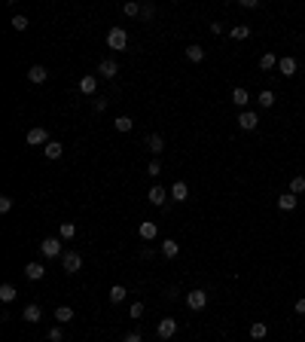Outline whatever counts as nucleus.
Segmentation results:
<instances>
[{
  "instance_id": "nucleus-1",
  "label": "nucleus",
  "mask_w": 305,
  "mask_h": 342,
  "mask_svg": "<svg viewBox=\"0 0 305 342\" xmlns=\"http://www.w3.org/2000/svg\"><path fill=\"white\" fill-rule=\"evenodd\" d=\"M107 46H110V49H116V52L128 49V34L122 31V28H113V31L107 34Z\"/></svg>"
},
{
  "instance_id": "nucleus-2",
  "label": "nucleus",
  "mask_w": 305,
  "mask_h": 342,
  "mask_svg": "<svg viewBox=\"0 0 305 342\" xmlns=\"http://www.w3.org/2000/svg\"><path fill=\"white\" fill-rule=\"evenodd\" d=\"M61 266H64V272H67V275H76V272L83 269V257L76 254V250H67V254L61 257Z\"/></svg>"
},
{
  "instance_id": "nucleus-3",
  "label": "nucleus",
  "mask_w": 305,
  "mask_h": 342,
  "mask_svg": "<svg viewBox=\"0 0 305 342\" xmlns=\"http://www.w3.org/2000/svg\"><path fill=\"white\" fill-rule=\"evenodd\" d=\"M40 250H43V257H49V260H55V257H64V254H61V238H43Z\"/></svg>"
},
{
  "instance_id": "nucleus-4",
  "label": "nucleus",
  "mask_w": 305,
  "mask_h": 342,
  "mask_svg": "<svg viewBox=\"0 0 305 342\" xmlns=\"http://www.w3.org/2000/svg\"><path fill=\"white\" fill-rule=\"evenodd\" d=\"M186 305H189L193 312H201V309L208 305V293H205V290H189V293H186Z\"/></svg>"
},
{
  "instance_id": "nucleus-5",
  "label": "nucleus",
  "mask_w": 305,
  "mask_h": 342,
  "mask_svg": "<svg viewBox=\"0 0 305 342\" xmlns=\"http://www.w3.org/2000/svg\"><path fill=\"white\" fill-rule=\"evenodd\" d=\"M174 333H177V321H174V318H162L159 327H156V336L165 342V339H171Z\"/></svg>"
},
{
  "instance_id": "nucleus-6",
  "label": "nucleus",
  "mask_w": 305,
  "mask_h": 342,
  "mask_svg": "<svg viewBox=\"0 0 305 342\" xmlns=\"http://www.w3.org/2000/svg\"><path fill=\"white\" fill-rule=\"evenodd\" d=\"M256 122H259V116H256L253 110H241V113H238V129L253 132V129H256Z\"/></svg>"
},
{
  "instance_id": "nucleus-7",
  "label": "nucleus",
  "mask_w": 305,
  "mask_h": 342,
  "mask_svg": "<svg viewBox=\"0 0 305 342\" xmlns=\"http://www.w3.org/2000/svg\"><path fill=\"white\" fill-rule=\"evenodd\" d=\"M28 144H31V147H40V144L46 147V144H49V132H46V129H31V132H28Z\"/></svg>"
},
{
  "instance_id": "nucleus-8",
  "label": "nucleus",
  "mask_w": 305,
  "mask_h": 342,
  "mask_svg": "<svg viewBox=\"0 0 305 342\" xmlns=\"http://www.w3.org/2000/svg\"><path fill=\"white\" fill-rule=\"evenodd\" d=\"M98 74H101V76H107V79H116V74H119V64L113 61V58H104V61L98 64Z\"/></svg>"
},
{
  "instance_id": "nucleus-9",
  "label": "nucleus",
  "mask_w": 305,
  "mask_h": 342,
  "mask_svg": "<svg viewBox=\"0 0 305 342\" xmlns=\"http://www.w3.org/2000/svg\"><path fill=\"white\" fill-rule=\"evenodd\" d=\"M28 79H31L34 86H40V83H46V79H49V71L43 64H34L31 71H28Z\"/></svg>"
},
{
  "instance_id": "nucleus-10",
  "label": "nucleus",
  "mask_w": 305,
  "mask_h": 342,
  "mask_svg": "<svg viewBox=\"0 0 305 342\" xmlns=\"http://www.w3.org/2000/svg\"><path fill=\"white\" fill-rule=\"evenodd\" d=\"M278 71L284 76H296V58L293 55H284V58H278Z\"/></svg>"
},
{
  "instance_id": "nucleus-11",
  "label": "nucleus",
  "mask_w": 305,
  "mask_h": 342,
  "mask_svg": "<svg viewBox=\"0 0 305 342\" xmlns=\"http://www.w3.org/2000/svg\"><path fill=\"white\" fill-rule=\"evenodd\" d=\"M21 318H25L28 324H37L40 318H43V309H40L37 303H28V305H25V312H21Z\"/></svg>"
},
{
  "instance_id": "nucleus-12",
  "label": "nucleus",
  "mask_w": 305,
  "mask_h": 342,
  "mask_svg": "<svg viewBox=\"0 0 305 342\" xmlns=\"http://www.w3.org/2000/svg\"><path fill=\"white\" fill-rule=\"evenodd\" d=\"M156 235H159V226H156L153 220H141V238L144 242H153Z\"/></svg>"
},
{
  "instance_id": "nucleus-13",
  "label": "nucleus",
  "mask_w": 305,
  "mask_h": 342,
  "mask_svg": "<svg viewBox=\"0 0 305 342\" xmlns=\"http://www.w3.org/2000/svg\"><path fill=\"white\" fill-rule=\"evenodd\" d=\"M80 92H83V95H95V92H98V76L86 74V76L80 79Z\"/></svg>"
},
{
  "instance_id": "nucleus-14",
  "label": "nucleus",
  "mask_w": 305,
  "mask_h": 342,
  "mask_svg": "<svg viewBox=\"0 0 305 342\" xmlns=\"http://www.w3.org/2000/svg\"><path fill=\"white\" fill-rule=\"evenodd\" d=\"M165 196H168V192H165L162 187H150V192H146V199H150L153 205H159V208H162V205L168 208V199H165Z\"/></svg>"
},
{
  "instance_id": "nucleus-15",
  "label": "nucleus",
  "mask_w": 305,
  "mask_h": 342,
  "mask_svg": "<svg viewBox=\"0 0 305 342\" xmlns=\"http://www.w3.org/2000/svg\"><path fill=\"white\" fill-rule=\"evenodd\" d=\"M146 147H150V153H153V156H162V153H165V141H162V134H150V138H146Z\"/></svg>"
},
{
  "instance_id": "nucleus-16",
  "label": "nucleus",
  "mask_w": 305,
  "mask_h": 342,
  "mask_svg": "<svg viewBox=\"0 0 305 342\" xmlns=\"http://www.w3.org/2000/svg\"><path fill=\"white\" fill-rule=\"evenodd\" d=\"M25 275H28L31 281H40L43 275H46V266H43V263H28V266H25Z\"/></svg>"
},
{
  "instance_id": "nucleus-17",
  "label": "nucleus",
  "mask_w": 305,
  "mask_h": 342,
  "mask_svg": "<svg viewBox=\"0 0 305 342\" xmlns=\"http://www.w3.org/2000/svg\"><path fill=\"white\" fill-rule=\"evenodd\" d=\"M171 199H174V202H186V199H189V187L183 184V180H177V184L171 187Z\"/></svg>"
},
{
  "instance_id": "nucleus-18",
  "label": "nucleus",
  "mask_w": 305,
  "mask_h": 342,
  "mask_svg": "<svg viewBox=\"0 0 305 342\" xmlns=\"http://www.w3.org/2000/svg\"><path fill=\"white\" fill-rule=\"evenodd\" d=\"M296 196H293V192H284V196H278V208L281 211H296Z\"/></svg>"
},
{
  "instance_id": "nucleus-19",
  "label": "nucleus",
  "mask_w": 305,
  "mask_h": 342,
  "mask_svg": "<svg viewBox=\"0 0 305 342\" xmlns=\"http://www.w3.org/2000/svg\"><path fill=\"white\" fill-rule=\"evenodd\" d=\"M162 254H165V260H174L180 254V245L174 242V238H165V242H162Z\"/></svg>"
},
{
  "instance_id": "nucleus-20",
  "label": "nucleus",
  "mask_w": 305,
  "mask_h": 342,
  "mask_svg": "<svg viewBox=\"0 0 305 342\" xmlns=\"http://www.w3.org/2000/svg\"><path fill=\"white\" fill-rule=\"evenodd\" d=\"M55 321H58V324H71L73 321V309H71V305H58V309H55Z\"/></svg>"
},
{
  "instance_id": "nucleus-21",
  "label": "nucleus",
  "mask_w": 305,
  "mask_h": 342,
  "mask_svg": "<svg viewBox=\"0 0 305 342\" xmlns=\"http://www.w3.org/2000/svg\"><path fill=\"white\" fill-rule=\"evenodd\" d=\"M43 153H46V159H61V153H64V147H61L58 141H49L46 147H43Z\"/></svg>"
},
{
  "instance_id": "nucleus-22",
  "label": "nucleus",
  "mask_w": 305,
  "mask_h": 342,
  "mask_svg": "<svg viewBox=\"0 0 305 342\" xmlns=\"http://www.w3.org/2000/svg\"><path fill=\"white\" fill-rule=\"evenodd\" d=\"M107 296H110V303H113V305H116V303H122V300H126V296H128V290H126V287H122V284H113V287H110V293H107Z\"/></svg>"
},
{
  "instance_id": "nucleus-23",
  "label": "nucleus",
  "mask_w": 305,
  "mask_h": 342,
  "mask_svg": "<svg viewBox=\"0 0 305 342\" xmlns=\"http://www.w3.org/2000/svg\"><path fill=\"white\" fill-rule=\"evenodd\" d=\"M232 101H235V107H244L247 101H251V95H247V89L235 86V89H232Z\"/></svg>"
},
{
  "instance_id": "nucleus-24",
  "label": "nucleus",
  "mask_w": 305,
  "mask_h": 342,
  "mask_svg": "<svg viewBox=\"0 0 305 342\" xmlns=\"http://www.w3.org/2000/svg\"><path fill=\"white\" fill-rule=\"evenodd\" d=\"M259 67H263V71H275V67H278V55L263 52V58H259Z\"/></svg>"
},
{
  "instance_id": "nucleus-25",
  "label": "nucleus",
  "mask_w": 305,
  "mask_h": 342,
  "mask_svg": "<svg viewBox=\"0 0 305 342\" xmlns=\"http://www.w3.org/2000/svg\"><path fill=\"white\" fill-rule=\"evenodd\" d=\"M186 58L193 61V64H201V61H205V49H201V46H189L186 49Z\"/></svg>"
},
{
  "instance_id": "nucleus-26",
  "label": "nucleus",
  "mask_w": 305,
  "mask_h": 342,
  "mask_svg": "<svg viewBox=\"0 0 305 342\" xmlns=\"http://www.w3.org/2000/svg\"><path fill=\"white\" fill-rule=\"evenodd\" d=\"M58 235H61V238H64V242H71V238H73V235H76V226H73V223H71V220H64V223H61V226H58Z\"/></svg>"
},
{
  "instance_id": "nucleus-27",
  "label": "nucleus",
  "mask_w": 305,
  "mask_h": 342,
  "mask_svg": "<svg viewBox=\"0 0 305 342\" xmlns=\"http://www.w3.org/2000/svg\"><path fill=\"white\" fill-rule=\"evenodd\" d=\"M16 296H18V290L13 287V284H0V300L3 303H13Z\"/></svg>"
},
{
  "instance_id": "nucleus-28",
  "label": "nucleus",
  "mask_w": 305,
  "mask_h": 342,
  "mask_svg": "<svg viewBox=\"0 0 305 342\" xmlns=\"http://www.w3.org/2000/svg\"><path fill=\"white\" fill-rule=\"evenodd\" d=\"M229 37H232V40H247V37H251V28H247V25H235V28L229 31Z\"/></svg>"
},
{
  "instance_id": "nucleus-29",
  "label": "nucleus",
  "mask_w": 305,
  "mask_h": 342,
  "mask_svg": "<svg viewBox=\"0 0 305 342\" xmlns=\"http://www.w3.org/2000/svg\"><path fill=\"white\" fill-rule=\"evenodd\" d=\"M251 336H253V339H266V336H269V327H266L263 321L251 324Z\"/></svg>"
},
{
  "instance_id": "nucleus-30",
  "label": "nucleus",
  "mask_w": 305,
  "mask_h": 342,
  "mask_svg": "<svg viewBox=\"0 0 305 342\" xmlns=\"http://www.w3.org/2000/svg\"><path fill=\"white\" fill-rule=\"evenodd\" d=\"M290 192H293V196H299V192H305V177H302V174H296V177L290 180Z\"/></svg>"
},
{
  "instance_id": "nucleus-31",
  "label": "nucleus",
  "mask_w": 305,
  "mask_h": 342,
  "mask_svg": "<svg viewBox=\"0 0 305 342\" xmlns=\"http://www.w3.org/2000/svg\"><path fill=\"white\" fill-rule=\"evenodd\" d=\"M113 125H116V132H131V116H116V122H113Z\"/></svg>"
},
{
  "instance_id": "nucleus-32",
  "label": "nucleus",
  "mask_w": 305,
  "mask_h": 342,
  "mask_svg": "<svg viewBox=\"0 0 305 342\" xmlns=\"http://www.w3.org/2000/svg\"><path fill=\"white\" fill-rule=\"evenodd\" d=\"M256 101H259V104H263V107H272V104H275V92H269V89H263Z\"/></svg>"
},
{
  "instance_id": "nucleus-33",
  "label": "nucleus",
  "mask_w": 305,
  "mask_h": 342,
  "mask_svg": "<svg viewBox=\"0 0 305 342\" xmlns=\"http://www.w3.org/2000/svg\"><path fill=\"white\" fill-rule=\"evenodd\" d=\"M141 3H134V0H128V3H122V13H126V16H141Z\"/></svg>"
},
{
  "instance_id": "nucleus-34",
  "label": "nucleus",
  "mask_w": 305,
  "mask_h": 342,
  "mask_svg": "<svg viewBox=\"0 0 305 342\" xmlns=\"http://www.w3.org/2000/svg\"><path fill=\"white\" fill-rule=\"evenodd\" d=\"M146 174H150V177H159L162 174V162H159V159H153V162L146 165Z\"/></svg>"
},
{
  "instance_id": "nucleus-35",
  "label": "nucleus",
  "mask_w": 305,
  "mask_h": 342,
  "mask_svg": "<svg viewBox=\"0 0 305 342\" xmlns=\"http://www.w3.org/2000/svg\"><path fill=\"white\" fill-rule=\"evenodd\" d=\"M13 28L21 34V31H28V19L25 16H13Z\"/></svg>"
},
{
  "instance_id": "nucleus-36",
  "label": "nucleus",
  "mask_w": 305,
  "mask_h": 342,
  "mask_svg": "<svg viewBox=\"0 0 305 342\" xmlns=\"http://www.w3.org/2000/svg\"><path fill=\"white\" fill-rule=\"evenodd\" d=\"M13 211V196H0V214H9Z\"/></svg>"
},
{
  "instance_id": "nucleus-37",
  "label": "nucleus",
  "mask_w": 305,
  "mask_h": 342,
  "mask_svg": "<svg viewBox=\"0 0 305 342\" xmlns=\"http://www.w3.org/2000/svg\"><path fill=\"white\" fill-rule=\"evenodd\" d=\"M46 339H49V342H61V339H64V333H61V327H52V330H49V333H46Z\"/></svg>"
},
{
  "instance_id": "nucleus-38",
  "label": "nucleus",
  "mask_w": 305,
  "mask_h": 342,
  "mask_svg": "<svg viewBox=\"0 0 305 342\" xmlns=\"http://www.w3.org/2000/svg\"><path fill=\"white\" fill-rule=\"evenodd\" d=\"M153 16H156V9H153V6H150V3H146V6H144V9H141V19H146V21H150V19H153Z\"/></svg>"
},
{
  "instance_id": "nucleus-39",
  "label": "nucleus",
  "mask_w": 305,
  "mask_h": 342,
  "mask_svg": "<svg viewBox=\"0 0 305 342\" xmlns=\"http://www.w3.org/2000/svg\"><path fill=\"white\" fill-rule=\"evenodd\" d=\"M144 315V303H134L131 305V318H141Z\"/></svg>"
},
{
  "instance_id": "nucleus-40",
  "label": "nucleus",
  "mask_w": 305,
  "mask_h": 342,
  "mask_svg": "<svg viewBox=\"0 0 305 342\" xmlns=\"http://www.w3.org/2000/svg\"><path fill=\"white\" fill-rule=\"evenodd\" d=\"M95 110H98V113L107 110V98H95Z\"/></svg>"
},
{
  "instance_id": "nucleus-41",
  "label": "nucleus",
  "mask_w": 305,
  "mask_h": 342,
  "mask_svg": "<svg viewBox=\"0 0 305 342\" xmlns=\"http://www.w3.org/2000/svg\"><path fill=\"white\" fill-rule=\"evenodd\" d=\"M296 315H305V296H302V300H296Z\"/></svg>"
},
{
  "instance_id": "nucleus-42",
  "label": "nucleus",
  "mask_w": 305,
  "mask_h": 342,
  "mask_svg": "<svg viewBox=\"0 0 305 342\" xmlns=\"http://www.w3.org/2000/svg\"><path fill=\"white\" fill-rule=\"evenodd\" d=\"M122 342H144V339H141V333H128L126 339H122Z\"/></svg>"
},
{
  "instance_id": "nucleus-43",
  "label": "nucleus",
  "mask_w": 305,
  "mask_h": 342,
  "mask_svg": "<svg viewBox=\"0 0 305 342\" xmlns=\"http://www.w3.org/2000/svg\"><path fill=\"white\" fill-rule=\"evenodd\" d=\"M211 34H214V37H217V34H223V25H220V21H214V25H211Z\"/></svg>"
},
{
  "instance_id": "nucleus-44",
  "label": "nucleus",
  "mask_w": 305,
  "mask_h": 342,
  "mask_svg": "<svg viewBox=\"0 0 305 342\" xmlns=\"http://www.w3.org/2000/svg\"><path fill=\"white\" fill-rule=\"evenodd\" d=\"M241 6H244V9H256L259 3H256V0H241Z\"/></svg>"
}]
</instances>
